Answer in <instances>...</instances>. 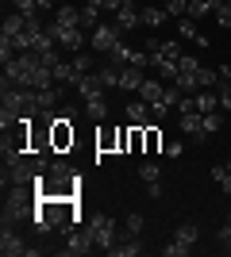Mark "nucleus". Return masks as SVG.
Instances as JSON below:
<instances>
[{"mask_svg": "<svg viewBox=\"0 0 231 257\" xmlns=\"http://www.w3.org/2000/svg\"><path fill=\"white\" fill-rule=\"evenodd\" d=\"M166 88L162 81H143V88H139V100H146V104H166Z\"/></svg>", "mask_w": 231, "mask_h": 257, "instance_id": "nucleus-17", "label": "nucleus"}, {"mask_svg": "<svg viewBox=\"0 0 231 257\" xmlns=\"http://www.w3.org/2000/svg\"><path fill=\"white\" fill-rule=\"evenodd\" d=\"M100 0H85V4H81V27H85V31H97L100 27Z\"/></svg>", "mask_w": 231, "mask_h": 257, "instance_id": "nucleus-12", "label": "nucleus"}, {"mask_svg": "<svg viewBox=\"0 0 231 257\" xmlns=\"http://www.w3.org/2000/svg\"><path fill=\"white\" fill-rule=\"evenodd\" d=\"M89 230L97 238V249H104V253L116 246V234H120V226H116L112 215H93V219H89Z\"/></svg>", "mask_w": 231, "mask_h": 257, "instance_id": "nucleus-2", "label": "nucleus"}, {"mask_svg": "<svg viewBox=\"0 0 231 257\" xmlns=\"http://www.w3.org/2000/svg\"><path fill=\"white\" fill-rule=\"evenodd\" d=\"M100 73V81H104V88H120V77H123V65L120 62H104L97 69Z\"/></svg>", "mask_w": 231, "mask_h": 257, "instance_id": "nucleus-15", "label": "nucleus"}, {"mask_svg": "<svg viewBox=\"0 0 231 257\" xmlns=\"http://www.w3.org/2000/svg\"><path fill=\"white\" fill-rule=\"evenodd\" d=\"M127 123H131V127H146V123H150V104L135 96L131 104H127Z\"/></svg>", "mask_w": 231, "mask_h": 257, "instance_id": "nucleus-10", "label": "nucleus"}, {"mask_svg": "<svg viewBox=\"0 0 231 257\" xmlns=\"http://www.w3.org/2000/svg\"><path fill=\"white\" fill-rule=\"evenodd\" d=\"M197 111H200V115L220 111V96H216V92H208V88H200V92H197Z\"/></svg>", "mask_w": 231, "mask_h": 257, "instance_id": "nucleus-21", "label": "nucleus"}, {"mask_svg": "<svg viewBox=\"0 0 231 257\" xmlns=\"http://www.w3.org/2000/svg\"><path fill=\"white\" fill-rule=\"evenodd\" d=\"M177 127H181V135H185V139H193V142H197V146H204V142L212 139L208 131H204V115H200V111H185Z\"/></svg>", "mask_w": 231, "mask_h": 257, "instance_id": "nucleus-7", "label": "nucleus"}, {"mask_svg": "<svg viewBox=\"0 0 231 257\" xmlns=\"http://www.w3.org/2000/svg\"><path fill=\"white\" fill-rule=\"evenodd\" d=\"M143 69H139V65H123V77H120V88L123 92H139V88H143Z\"/></svg>", "mask_w": 231, "mask_h": 257, "instance_id": "nucleus-14", "label": "nucleus"}, {"mask_svg": "<svg viewBox=\"0 0 231 257\" xmlns=\"http://www.w3.org/2000/svg\"><path fill=\"white\" fill-rule=\"evenodd\" d=\"M220 81H231V62H223V65H220Z\"/></svg>", "mask_w": 231, "mask_h": 257, "instance_id": "nucleus-40", "label": "nucleus"}, {"mask_svg": "<svg viewBox=\"0 0 231 257\" xmlns=\"http://www.w3.org/2000/svg\"><path fill=\"white\" fill-rule=\"evenodd\" d=\"M146 196H150V200H162V184H158V181L146 184Z\"/></svg>", "mask_w": 231, "mask_h": 257, "instance_id": "nucleus-38", "label": "nucleus"}, {"mask_svg": "<svg viewBox=\"0 0 231 257\" xmlns=\"http://www.w3.org/2000/svg\"><path fill=\"white\" fill-rule=\"evenodd\" d=\"M227 223H231V211H227Z\"/></svg>", "mask_w": 231, "mask_h": 257, "instance_id": "nucleus-45", "label": "nucleus"}, {"mask_svg": "<svg viewBox=\"0 0 231 257\" xmlns=\"http://www.w3.org/2000/svg\"><path fill=\"white\" fill-rule=\"evenodd\" d=\"M35 4H39V12H43V8H50V4H54V0H35Z\"/></svg>", "mask_w": 231, "mask_h": 257, "instance_id": "nucleus-41", "label": "nucleus"}, {"mask_svg": "<svg viewBox=\"0 0 231 257\" xmlns=\"http://www.w3.org/2000/svg\"><path fill=\"white\" fill-rule=\"evenodd\" d=\"M116 27H120V31H135V27H143L139 8H135V4H123V8L116 12Z\"/></svg>", "mask_w": 231, "mask_h": 257, "instance_id": "nucleus-11", "label": "nucleus"}, {"mask_svg": "<svg viewBox=\"0 0 231 257\" xmlns=\"http://www.w3.org/2000/svg\"><path fill=\"white\" fill-rule=\"evenodd\" d=\"M174 238L181 242V246H189V249H193V246H197V238H200V230H197L193 223H181V226L174 230Z\"/></svg>", "mask_w": 231, "mask_h": 257, "instance_id": "nucleus-23", "label": "nucleus"}, {"mask_svg": "<svg viewBox=\"0 0 231 257\" xmlns=\"http://www.w3.org/2000/svg\"><path fill=\"white\" fill-rule=\"evenodd\" d=\"M108 253L112 257H139V253H143V246H139V238H127L123 246H112Z\"/></svg>", "mask_w": 231, "mask_h": 257, "instance_id": "nucleus-25", "label": "nucleus"}, {"mask_svg": "<svg viewBox=\"0 0 231 257\" xmlns=\"http://www.w3.org/2000/svg\"><path fill=\"white\" fill-rule=\"evenodd\" d=\"M100 88H104V81H100V73H81L73 81V92L81 100H93V96H100Z\"/></svg>", "mask_w": 231, "mask_h": 257, "instance_id": "nucleus-9", "label": "nucleus"}, {"mask_svg": "<svg viewBox=\"0 0 231 257\" xmlns=\"http://www.w3.org/2000/svg\"><path fill=\"white\" fill-rule=\"evenodd\" d=\"M181 154H185V150H181V142H170V146H166V158H181Z\"/></svg>", "mask_w": 231, "mask_h": 257, "instance_id": "nucleus-37", "label": "nucleus"}, {"mask_svg": "<svg viewBox=\"0 0 231 257\" xmlns=\"http://www.w3.org/2000/svg\"><path fill=\"white\" fill-rule=\"evenodd\" d=\"M143 230H146V219H143L139 211H131L127 219H123V234H127V238H139Z\"/></svg>", "mask_w": 231, "mask_h": 257, "instance_id": "nucleus-22", "label": "nucleus"}, {"mask_svg": "<svg viewBox=\"0 0 231 257\" xmlns=\"http://www.w3.org/2000/svg\"><path fill=\"white\" fill-rule=\"evenodd\" d=\"M77 219V200H62V196H39V204L31 211V223L39 234H54V230H66Z\"/></svg>", "mask_w": 231, "mask_h": 257, "instance_id": "nucleus-1", "label": "nucleus"}, {"mask_svg": "<svg viewBox=\"0 0 231 257\" xmlns=\"http://www.w3.org/2000/svg\"><path fill=\"white\" fill-rule=\"evenodd\" d=\"M139 20H143V27H162L170 16H166V8H158V4H146V8H139Z\"/></svg>", "mask_w": 231, "mask_h": 257, "instance_id": "nucleus-16", "label": "nucleus"}, {"mask_svg": "<svg viewBox=\"0 0 231 257\" xmlns=\"http://www.w3.org/2000/svg\"><path fill=\"white\" fill-rule=\"evenodd\" d=\"M46 31L54 35L58 46H62V50H69V54L85 50V43H89V39H85V27H58V23L50 20V23H46Z\"/></svg>", "mask_w": 231, "mask_h": 257, "instance_id": "nucleus-5", "label": "nucleus"}, {"mask_svg": "<svg viewBox=\"0 0 231 257\" xmlns=\"http://www.w3.org/2000/svg\"><path fill=\"white\" fill-rule=\"evenodd\" d=\"M139 177H143L146 184L162 181V165H158V161H143V165H139Z\"/></svg>", "mask_w": 231, "mask_h": 257, "instance_id": "nucleus-28", "label": "nucleus"}, {"mask_svg": "<svg viewBox=\"0 0 231 257\" xmlns=\"http://www.w3.org/2000/svg\"><path fill=\"white\" fill-rule=\"evenodd\" d=\"M162 4H166V0H162Z\"/></svg>", "mask_w": 231, "mask_h": 257, "instance_id": "nucleus-48", "label": "nucleus"}, {"mask_svg": "<svg viewBox=\"0 0 231 257\" xmlns=\"http://www.w3.org/2000/svg\"><path fill=\"white\" fill-rule=\"evenodd\" d=\"M223 4H231V0H223Z\"/></svg>", "mask_w": 231, "mask_h": 257, "instance_id": "nucleus-47", "label": "nucleus"}, {"mask_svg": "<svg viewBox=\"0 0 231 257\" xmlns=\"http://www.w3.org/2000/svg\"><path fill=\"white\" fill-rule=\"evenodd\" d=\"M216 96H220L223 111H231V81H220V85H216Z\"/></svg>", "mask_w": 231, "mask_h": 257, "instance_id": "nucleus-31", "label": "nucleus"}, {"mask_svg": "<svg viewBox=\"0 0 231 257\" xmlns=\"http://www.w3.org/2000/svg\"><path fill=\"white\" fill-rule=\"evenodd\" d=\"M66 4H73V0H66Z\"/></svg>", "mask_w": 231, "mask_h": 257, "instance_id": "nucleus-46", "label": "nucleus"}, {"mask_svg": "<svg viewBox=\"0 0 231 257\" xmlns=\"http://www.w3.org/2000/svg\"><path fill=\"white\" fill-rule=\"evenodd\" d=\"M223 246H227V253H231V238H227V242H223Z\"/></svg>", "mask_w": 231, "mask_h": 257, "instance_id": "nucleus-42", "label": "nucleus"}, {"mask_svg": "<svg viewBox=\"0 0 231 257\" xmlns=\"http://www.w3.org/2000/svg\"><path fill=\"white\" fill-rule=\"evenodd\" d=\"M85 115L93 119V123H104V119H108V104H104V96L85 100Z\"/></svg>", "mask_w": 231, "mask_h": 257, "instance_id": "nucleus-19", "label": "nucleus"}, {"mask_svg": "<svg viewBox=\"0 0 231 257\" xmlns=\"http://www.w3.org/2000/svg\"><path fill=\"white\" fill-rule=\"evenodd\" d=\"M54 23H58V27H81V8H73V4H58V8H54Z\"/></svg>", "mask_w": 231, "mask_h": 257, "instance_id": "nucleus-13", "label": "nucleus"}, {"mask_svg": "<svg viewBox=\"0 0 231 257\" xmlns=\"http://www.w3.org/2000/svg\"><path fill=\"white\" fill-rule=\"evenodd\" d=\"M12 4H16V12H23V16H35V12H39L35 0H12Z\"/></svg>", "mask_w": 231, "mask_h": 257, "instance_id": "nucleus-36", "label": "nucleus"}, {"mask_svg": "<svg viewBox=\"0 0 231 257\" xmlns=\"http://www.w3.org/2000/svg\"><path fill=\"white\" fill-rule=\"evenodd\" d=\"M197 69H200V62L193 54H181V58H177V73H197Z\"/></svg>", "mask_w": 231, "mask_h": 257, "instance_id": "nucleus-29", "label": "nucleus"}, {"mask_svg": "<svg viewBox=\"0 0 231 257\" xmlns=\"http://www.w3.org/2000/svg\"><path fill=\"white\" fill-rule=\"evenodd\" d=\"M216 23H220V27H231V4H223V0H220V8H216Z\"/></svg>", "mask_w": 231, "mask_h": 257, "instance_id": "nucleus-35", "label": "nucleus"}, {"mask_svg": "<svg viewBox=\"0 0 231 257\" xmlns=\"http://www.w3.org/2000/svg\"><path fill=\"white\" fill-rule=\"evenodd\" d=\"M100 8H104V12H120L123 0H100Z\"/></svg>", "mask_w": 231, "mask_h": 257, "instance_id": "nucleus-39", "label": "nucleus"}, {"mask_svg": "<svg viewBox=\"0 0 231 257\" xmlns=\"http://www.w3.org/2000/svg\"><path fill=\"white\" fill-rule=\"evenodd\" d=\"M162 253H166V257H185V253H189V246H181V242L174 238L170 246H162Z\"/></svg>", "mask_w": 231, "mask_h": 257, "instance_id": "nucleus-34", "label": "nucleus"}, {"mask_svg": "<svg viewBox=\"0 0 231 257\" xmlns=\"http://www.w3.org/2000/svg\"><path fill=\"white\" fill-rule=\"evenodd\" d=\"M97 249V238H93V230L89 226H81V230H69L66 234V246H62V253L66 257H85Z\"/></svg>", "mask_w": 231, "mask_h": 257, "instance_id": "nucleus-6", "label": "nucleus"}, {"mask_svg": "<svg viewBox=\"0 0 231 257\" xmlns=\"http://www.w3.org/2000/svg\"><path fill=\"white\" fill-rule=\"evenodd\" d=\"M69 146H73V111H66V115H58L50 123V150L66 154Z\"/></svg>", "mask_w": 231, "mask_h": 257, "instance_id": "nucleus-3", "label": "nucleus"}, {"mask_svg": "<svg viewBox=\"0 0 231 257\" xmlns=\"http://www.w3.org/2000/svg\"><path fill=\"white\" fill-rule=\"evenodd\" d=\"M220 0H193L189 4V20H204V16H216Z\"/></svg>", "mask_w": 231, "mask_h": 257, "instance_id": "nucleus-18", "label": "nucleus"}, {"mask_svg": "<svg viewBox=\"0 0 231 257\" xmlns=\"http://www.w3.org/2000/svg\"><path fill=\"white\" fill-rule=\"evenodd\" d=\"M227 169H231V158H227Z\"/></svg>", "mask_w": 231, "mask_h": 257, "instance_id": "nucleus-44", "label": "nucleus"}, {"mask_svg": "<svg viewBox=\"0 0 231 257\" xmlns=\"http://www.w3.org/2000/svg\"><path fill=\"white\" fill-rule=\"evenodd\" d=\"M120 43H123V31L116 27V23H100L97 31H89V46H93L97 54H112Z\"/></svg>", "mask_w": 231, "mask_h": 257, "instance_id": "nucleus-4", "label": "nucleus"}, {"mask_svg": "<svg viewBox=\"0 0 231 257\" xmlns=\"http://www.w3.org/2000/svg\"><path fill=\"white\" fill-rule=\"evenodd\" d=\"M212 177H216V181H220V188L231 196V169H227V165H216V169H212Z\"/></svg>", "mask_w": 231, "mask_h": 257, "instance_id": "nucleus-30", "label": "nucleus"}, {"mask_svg": "<svg viewBox=\"0 0 231 257\" xmlns=\"http://www.w3.org/2000/svg\"><path fill=\"white\" fill-rule=\"evenodd\" d=\"M143 150L146 154H158V150H162V131L154 127V123H146V127H143Z\"/></svg>", "mask_w": 231, "mask_h": 257, "instance_id": "nucleus-20", "label": "nucleus"}, {"mask_svg": "<svg viewBox=\"0 0 231 257\" xmlns=\"http://www.w3.org/2000/svg\"><path fill=\"white\" fill-rule=\"evenodd\" d=\"M220 127H223V115H220V111H208V115H204V131H208V135H216Z\"/></svg>", "mask_w": 231, "mask_h": 257, "instance_id": "nucleus-32", "label": "nucleus"}, {"mask_svg": "<svg viewBox=\"0 0 231 257\" xmlns=\"http://www.w3.org/2000/svg\"><path fill=\"white\" fill-rule=\"evenodd\" d=\"M0 253H4V257H35V249L27 246L12 226H4V234H0Z\"/></svg>", "mask_w": 231, "mask_h": 257, "instance_id": "nucleus-8", "label": "nucleus"}, {"mask_svg": "<svg viewBox=\"0 0 231 257\" xmlns=\"http://www.w3.org/2000/svg\"><path fill=\"white\" fill-rule=\"evenodd\" d=\"M123 4H135V0H123Z\"/></svg>", "mask_w": 231, "mask_h": 257, "instance_id": "nucleus-43", "label": "nucleus"}, {"mask_svg": "<svg viewBox=\"0 0 231 257\" xmlns=\"http://www.w3.org/2000/svg\"><path fill=\"white\" fill-rule=\"evenodd\" d=\"M20 31H27V16H23V12L4 16V31H0V35H20Z\"/></svg>", "mask_w": 231, "mask_h": 257, "instance_id": "nucleus-24", "label": "nucleus"}, {"mask_svg": "<svg viewBox=\"0 0 231 257\" xmlns=\"http://www.w3.org/2000/svg\"><path fill=\"white\" fill-rule=\"evenodd\" d=\"M127 150H131V154H139V150H143V127H131V139H127Z\"/></svg>", "mask_w": 231, "mask_h": 257, "instance_id": "nucleus-33", "label": "nucleus"}, {"mask_svg": "<svg viewBox=\"0 0 231 257\" xmlns=\"http://www.w3.org/2000/svg\"><path fill=\"white\" fill-rule=\"evenodd\" d=\"M69 62H73V69H77V73H93V62H97V58H93L89 50H77L73 58H69Z\"/></svg>", "mask_w": 231, "mask_h": 257, "instance_id": "nucleus-26", "label": "nucleus"}, {"mask_svg": "<svg viewBox=\"0 0 231 257\" xmlns=\"http://www.w3.org/2000/svg\"><path fill=\"white\" fill-rule=\"evenodd\" d=\"M177 35H181V39H193V43H197V39H200V31H197V20L181 16V20H177Z\"/></svg>", "mask_w": 231, "mask_h": 257, "instance_id": "nucleus-27", "label": "nucleus"}]
</instances>
